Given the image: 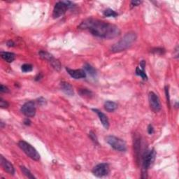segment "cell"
Returning <instances> with one entry per match:
<instances>
[{
  "instance_id": "7402d4cb",
  "label": "cell",
  "mask_w": 179,
  "mask_h": 179,
  "mask_svg": "<svg viewBox=\"0 0 179 179\" xmlns=\"http://www.w3.org/2000/svg\"><path fill=\"white\" fill-rule=\"evenodd\" d=\"M118 15V14L116 12H115V11H113V10L110 9L105 10V11H104V16H106V17L115 18V17H117Z\"/></svg>"
},
{
  "instance_id": "83f0119b",
  "label": "cell",
  "mask_w": 179,
  "mask_h": 179,
  "mask_svg": "<svg viewBox=\"0 0 179 179\" xmlns=\"http://www.w3.org/2000/svg\"><path fill=\"white\" fill-rule=\"evenodd\" d=\"M141 4V1H132L131 4H130V6H131V8H133L134 7H137V6Z\"/></svg>"
},
{
  "instance_id": "2e32d148",
  "label": "cell",
  "mask_w": 179,
  "mask_h": 179,
  "mask_svg": "<svg viewBox=\"0 0 179 179\" xmlns=\"http://www.w3.org/2000/svg\"><path fill=\"white\" fill-rule=\"evenodd\" d=\"M104 107L106 111H107L108 112H113L117 109L118 104L114 101H105Z\"/></svg>"
},
{
  "instance_id": "e575fe53",
  "label": "cell",
  "mask_w": 179,
  "mask_h": 179,
  "mask_svg": "<svg viewBox=\"0 0 179 179\" xmlns=\"http://www.w3.org/2000/svg\"><path fill=\"white\" fill-rule=\"evenodd\" d=\"M30 123H31V122H30V121L29 119H26L25 122H24V124L26 125H30Z\"/></svg>"
},
{
  "instance_id": "484cf974",
  "label": "cell",
  "mask_w": 179,
  "mask_h": 179,
  "mask_svg": "<svg viewBox=\"0 0 179 179\" xmlns=\"http://www.w3.org/2000/svg\"><path fill=\"white\" fill-rule=\"evenodd\" d=\"M0 107L2 108V109H6V108H8L9 107V104L7 101L4 100L2 98H0Z\"/></svg>"
},
{
  "instance_id": "8992f818",
  "label": "cell",
  "mask_w": 179,
  "mask_h": 179,
  "mask_svg": "<svg viewBox=\"0 0 179 179\" xmlns=\"http://www.w3.org/2000/svg\"><path fill=\"white\" fill-rule=\"evenodd\" d=\"M106 141L111 146L113 149L120 152H125L127 150V145L123 139L114 136H108L106 137Z\"/></svg>"
},
{
  "instance_id": "44dd1931",
  "label": "cell",
  "mask_w": 179,
  "mask_h": 179,
  "mask_svg": "<svg viewBox=\"0 0 179 179\" xmlns=\"http://www.w3.org/2000/svg\"><path fill=\"white\" fill-rule=\"evenodd\" d=\"M78 92L81 96L83 97H90L92 96V92L87 89H79Z\"/></svg>"
},
{
  "instance_id": "277c9868",
  "label": "cell",
  "mask_w": 179,
  "mask_h": 179,
  "mask_svg": "<svg viewBox=\"0 0 179 179\" xmlns=\"http://www.w3.org/2000/svg\"><path fill=\"white\" fill-rule=\"evenodd\" d=\"M18 146L31 159L35 161H38L40 160L39 153L31 144L22 140L18 142Z\"/></svg>"
},
{
  "instance_id": "9a60e30c",
  "label": "cell",
  "mask_w": 179,
  "mask_h": 179,
  "mask_svg": "<svg viewBox=\"0 0 179 179\" xmlns=\"http://www.w3.org/2000/svg\"><path fill=\"white\" fill-rule=\"evenodd\" d=\"M1 57L4 60H5L6 62L11 63L13 62L16 59V55L15 54L13 53H9V52H1Z\"/></svg>"
},
{
  "instance_id": "d6a6232c",
  "label": "cell",
  "mask_w": 179,
  "mask_h": 179,
  "mask_svg": "<svg viewBox=\"0 0 179 179\" xmlns=\"http://www.w3.org/2000/svg\"><path fill=\"white\" fill-rule=\"evenodd\" d=\"M7 45L8 46H9V47H11V46H14V43L13 41H9L7 42Z\"/></svg>"
},
{
  "instance_id": "e0dca14e",
  "label": "cell",
  "mask_w": 179,
  "mask_h": 179,
  "mask_svg": "<svg viewBox=\"0 0 179 179\" xmlns=\"http://www.w3.org/2000/svg\"><path fill=\"white\" fill-rule=\"evenodd\" d=\"M84 71L85 72H87V74H88L90 76L93 77V78H96L97 77V71L95 70V68L91 66L90 64H84Z\"/></svg>"
},
{
  "instance_id": "6da1fadb",
  "label": "cell",
  "mask_w": 179,
  "mask_h": 179,
  "mask_svg": "<svg viewBox=\"0 0 179 179\" xmlns=\"http://www.w3.org/2000/svg\"><path fill=\"white\" fill-rule=\"evenodd\" d=\"M78 28L87 30L97 37L108 39L115 38L121 34V30L116 25L92 18L83 20L78 26Z\"/></svg>"
},
{
  "instance_id": "3957f363",
  "label": "cell",
  "mask_w": 179,
  "mask_h": 179,
  "mask_svg": "<svg viewBox=\"0 0 179 179\" xmlns=\"http://www.w3.org/2000/svg\"><path fill=\"white\" fill-rule=\"evenodd\" d=\"M156 156V152L154 149L146 150L142 157V178H146L147 171L152 162H154Z\"/></svg>"
},
{
  "instance_id": "d4e9b609",
  "label": "cell",
  "mask_w": 179,
  "mask_h": 179,
  "mask_svg": "<svg viewBox=\"0 0 179 179\" xmlns=\"http://www.w3.org/2000/svg\"><path fill=\"white\" fill-rule=\"evenodd\" d=\"M89 137H90V139H91V140H92V141L93 142H94L95 143L98 144V139H97V136L95 135V134L94 132H93L92 131L90 132V133H89Z\"/></svg>"
},
{
  "instance_id": "f546056e",
  "label": "cell",
  "mask_w": 179,
  "mask_h": 179,
  "mask_svg": "<svg viewBox=\"0 0 179 179\" xmlns=\"http://www.w3.org/2000/svg\"><path fill=\"white\" fill-rule=\"evenodd\" d=\"M152 52L155 53H158L160 52V53L163 54L164 50L163 49H162V48H155V49L152 50Z\"/></svg>"
},
{
  "instance_id": "4fadbf2b",
  "label": "cell",
  "mask_w": 179,
  "mask_h": 179,
  "mask_svg": "<svg viewBox=\"0 0 179 179\" xmlns=\"http://www.w3.org/2000/svg\"><path fill=\"white\" fill-rule=\"evenodd\" d=\"M60 87L63 92L66 95H69V96H73L74 95V89H73V87L70 83L65 82V81H62L60 83Z\"/></svg>"
},
{
  "instance_id": "836d02e7",
  "label": "cell",
  "mask_w": 179,
  "mask_h": 179,
  "mask_svg": "<svg viewBox=\"0 0 179 179\" xmlns=\"http://www.w3.org/2000/svg\"><path fill=\"white\" fill-rule=\"evenodd\" d=\"M175 53H176L174 54L175 57H176V58H178V46H177V47H176V50H175Z\"/></svg>"
},
{
  "instance_id": "52a82bcc",
  "label": "cell",
  "mask_w": 179,
  "mask_h": 179,
  "mask_svg": "<svg viewBox=\"0 0 179 179\" xmlns=\"http://www.w3.org/2000/svg\"><path fill=\"white\" fill-rule=\"evenodd\" d=\"M20 111L25 116L28 118L34 117L36 114L35 103L33 101H27L22 106Z\"/></svg>"
},
{
  "instance_id": "ac0fdd59",
  "label": "cell",
  "mask_w": 179,
  "mask_h": 179,
  "mask_svg": "<svg viewBox=\"0 0 179 179\" xmlns=\"http://www.w3.org/2000/svg\"><path fill=\"white\" fill-rule=\"evenodd\" d=\"M134 151H135V155L136 158H139V154L140 149H141V139L139 137H135L134 139Z\"/></svg>"
},
{
  "instance_id": "9c48e42d",
  "label": "cell",
  "mask_w": 179,
  "mask_h": 179,
  "mask_svg": "<svg viewBox=\"0 0 179 179\" xmlns=\"http://www.w3.org/2000/svg\"><path fill=\"white\" fill-rule=\"evenodd\" d=\"M148 100H149L150 108L154 112L157 113V112H159L161 110V104H160V99L155 93L153 92H149Z\"/></svg>"
},
{
  "instance_id": "8fae6325",
  "label": "cell",
  "mask_w": 179,
  "mask_h": 179,
  "mask_svg": "<svg viewBox=\"0 0 179 179\" xmlns=\"http://www.w3.org/2000/svg\"><path fill=\"white\" fill-rule=\"evenodd\" d=\"M67 73L70 75L72 78L75 79L84 78L86 77V72L83 70H72L70 68H66Z\"/></svg>"
},
{
  "instance_id": "f1b7e54d",
  "label": "cell",
  "mask_w": 179,
  "mask_h": 179,
  "mask_svg": "<svg viewBox=\"0 0 179 179\" xmlns=\"http://www.w3.org/2000/svg\"><path fill=\"white\" fill-rule=\"evenodd\" d=\"M0 91H1V92L7 93V92H9V90L7 87L4 86V85H1V88H0Z\"/></svg>"
},
{
  "instance_id": "cb8c5ba5",
  "label": "cell",
  "mask_w": 179,
  "mask_h": 179,
  "mask_svg": "<svg viewBox=\"0 0 179 179\" xmlns=\"http://www.w3.org/2000/svg\"><path fill=\"white\" fill-rule=\"evenodd\" d=\"M21 70L23 72H32V70H33V67L30 64H24L23 65H22Z\"/></svg>"
},
{
  "instance_id": "5bb4252c",
  "label": "cell",
  "mask_w": 179,
  "mask_h": 179,
  "mask_svg": "<svg viewBox=\"0 0 179 179\" xmlns=\"http://www.w3.org/2000/svg\"><path fill=\"white\" fill-rule=\"evenodd\" d=\"M145 67H146V62L144 60L141 61L140 67H138L136 70V74L138 76H140L143 80H147L148 77L145 72Z\"/></svg>"
},
{
  "instance_id": "7a4b0ae2",
  "label": "cell",
  "mask_w": 179,
  "mask_h": 179,
  "mask_svg": "<svg viewBox=\"0 0 179 179\" xmlns=\"http://www.w3.org/2000/svg\"><path fill=\"white\" fill-rule=\"evenodd\" d=\"M137 38V34L134 32H129L125 34L121 40L111 46V50L113 53H119L128 49Z\"/></svg>"
},
{
  "instance_id": "ffe728a7",
  "label": "cell",
  "mask_w": 179,
  "mask_h": 179,
  "mask_svg": "<svg viewBox=\"0 0 179 179\" xmlns=\"http://www.w3.org/2000/svg\"><path fill=\"white\" fill-rule=\"evenodd\" d=\"M38 55H39L40 57L42 59L49 61V62L52 60L53 58V56L51 54H50L49 53H48L46 51H44V50H41V51H40L39 53H38Z\"/></svg>"
},
{
  "instance_id": "4dcf8cb0",
  "label": "cell",
  "mask_w": 179,
  "mask_h": 179,
  "mask_svg": "<svg viewBox=\"0 0 179 179\" xmlns=\"http://www.w3.org/2000/svg\"><path fill=\"white\" fill-rule=\"evenodd\" d=\"M148 132L149 134H152L153 133V127L151 125H149L148 127Z\"/></svg>"
},
{
  "instance_id": "603a6c76",
  "label": "cell",
  "mask_w": 179,
  "mask_h": 179,
  "mask_svg": "<svg viewBox=\"0 0 179 179\" xmlns=\"http://www.w3.org/2000/svg\"><path fill=\"white\" fill-rule=\"evenodd\" d=\"M50 64H51L52 67H53V68L55 69V70H56L57 71H59L60 70L61 68V65H60V62L58 60H56L55 58H53L49 62Z\"/></svg>"
},
{
  "instance_id": "4316f807",
  "label": "cell",
  "mask_w": 179,
  "mask_h": 179,
  "mask_svg": "<svg viewBox=\"0 0 179 179\" xmlns=\"http://www.w3.org/2000/svg\"><path fill=\"white\" fill-rule=\"evenodd\" d=\"M165 90V94L166 97V100H167V103L169 104V106H170V99H169V87L165 86L164 87Z\"/></svg>"
},
{
  "instance_id": "ba28073f",
  "label": "cell",
  "mask_w": 179,
  "mask_h": 179,
  "mask_svg": "<svg viewBox=\"0 0 179 179\" xmlns=\"http://www.w3.org/2000/svg\"><path fill=\"white\" fill-rule=\"evenodd\" d=\"M110 169L109 164L107 163H100L93 168L92 174L97 177H103L109 174Z\"/></svg>"
},
{
  "instance_id": "5b68a950",
  "label": "cell",
  "mask_w": 179,
  "mask_h": 179,
  "mask_svg": "<svg viewBox=\"0 0 179 179\" xmlns=\"http://www.w3.org/2000/svg\"><path fill=\"white\" fill-rule=\"evenodd\" d=\"M74 4L70 1H61L55 4L53 11V18H58L66 13L67 9L74 7Z\"/></svg>"
},
{
  "instance_id": "30bf717a",
  "label": "cell",
  "mask_w": 179,
  "mask_h": 179,
  "mask_svg": "<svg viewBox=\"0 0 179 179\" xmlns=\"http://www.w3.org/2000/svg\"><path fill=\"white\" fill-rule=\"evenodd\" d=\"M0 162H1V165L2 166L3 169L6 172L11 175H14V174H15V169H14L13 164L9 160H7L6 158H4V156L1 155V158H0Z\"/></svg>"
},
{
  "instance_id": "7c38bea8",
  "label": "cell",
  "mask_w": 179,
  "mask_h": 179,
  "mask_svg": "<svg viewBox=\"0 0 179 179\" xmlns=\"http://www.w3.org/2000/svg\"><path fill=\"white\" fill-rule=\"evenodd\" d=\"M92 111L95 112V113H96L97 115H98L99 120H100L101 124H102V125L104 126V127L105 128V129H108L109 127V119H108V118L107 115H106L104 113H103V112H101L99 111V110L97 109H92Z\"/></svg>"
},
{
  "instance_id": "d6986e66",
  "label": "cell",
  "mask_w": 179,
  "mask_h": 179,
  "mask_svg": "<svg viewBox=\"0 0 179 179\" xmlns=\"http://www.w3.org/2000/svg\"><path fill=\"white\" fill-rule=\"evenodd\" d=\"M20 170H21V172L22 174H23L25 176L27 177L28 178H36L35 176H34L33 174H32L31 172L25 167V166H20Z\"/></svg>"
},
{
  "instance_id": "1f68e13d",
  "label": "cell",
  "mask_w": 179,
  "mask_h": 179,
  "mask_svg": "<svg viewBox=\"0 0 179 179\" xmlns=\"http://www.w3.org/2000/svg\"><path fill=\"white\" fill-rule=\"evenodd\" d=\"M38 102L39 103V104H42V102L44 103V104L45 103H46V100H45V99H44V98H42V97H41V98H39L38 99Z\"/></svg>"
}]
</instances>
